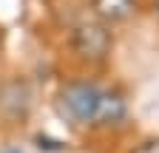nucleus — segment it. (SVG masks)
Here are the masks:
<instances>
[{
	"mask_svg": "<svg viewBox=\"0 0 159 153\" xmlns=\"http://www.w3.org/2000/svg\"><path fill=\"white\" fill-rule=\"evenodd\" d=\"M97 97H99V88H94V85H85V82H74V85H68L66 91H63V108H66V113L71 119H77V122H91V116H94V105H97Z\"/></svg>",
	"mask_w": 159,
	"mask_h": 153,
	"instance_id": "obj_2",
	"label": "nucleus"
},
{
	"mask_svg": "<svg viewBox=\"0 0 159 153\" xmlns=\"http://www.w3.org/2000/svg\"><path fill=\"white\" fill-rule=\"evenodd\" d=\"M156 9H159V0H156Z\"/></svg>",
	"mask_w": 159,
	"mask_h": 153,
	"instance_id": "obj_7",
	"label": "nucleus"
},
{
	"mask_svg": "<svg viewBox=\"0 0 159 153\" xmlns=\"http://www.w3.org/2000/svg\"><path fill=\"white\" fill-rule=\"evenodd\" d=\"M74 48L85 60H102L111 48V34L102 23H94V20L80 23L74 31Z\"/></svg>",
	"mask_w": 159,
	"mask_h": 153,
	"instance_id": "obj_1",
	"label": "nucleus"
},
{
	"mask_svg": "<svg viewBox=\"0 0 159 153\" xmlns=\"http://www.w3.org/2000/svg\"><path fill=\"white\" fill-rule=\"evenodd\" d=\"M3 153H20V150H14V147H11V150H3Z\"/></svg>",
	"mask_w": 159,
	"mask_h": 153,
	"instance_id": "obj_6",
	"label": "nucleus"
},
{
	"mask_svg": "<svg viewBox=\"0 0 159 153\" xmlns=\"http://www.w3.org/2000/svg\"><path fill=\"white\" fill-rule=\"evenodd\" d=\"M94 9L102 20H125L134 11V0H94Z\"/></svg>",
	"mask_w": 159,
	"mask_h": 153,
	"instance_id": "obj_4",
	"label": "nucleus"
},
{
	"mask_svg": "<svg viewBox=\"0 0 159 153\" xmlns=\"http://www.w3.org/2000/svg\"><path fill=\"white\" fill-rule=\"evenodd\" d=\"M125 119V99L119 94H108V91H99L97 105H94V116L91 125H116Z\"/></svg>",
	"mask_w": 159,
	"mask_h": 153,
	"instance_id": "obj_3",
	"label": "nucleus"
},
{
	"mask_svg": "<svg viewBox=\"0 0 159 153\" xmlns=\"http://www.w3.org/2000/svg\"><path fill=\"white\" fill-rule=\"evenodd\" d=\"M134 153H159V142H145V145H139Z\"/></svg>",
	"mask_w": 159,
	"mask_h": 153,
	"instance_id": "obj_5",
	"label": "nucleus"
}]
</instances>
